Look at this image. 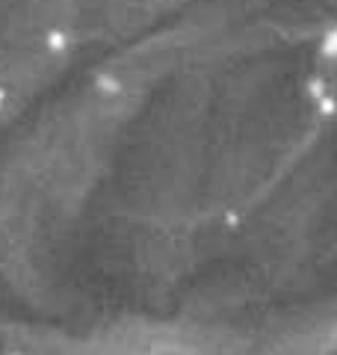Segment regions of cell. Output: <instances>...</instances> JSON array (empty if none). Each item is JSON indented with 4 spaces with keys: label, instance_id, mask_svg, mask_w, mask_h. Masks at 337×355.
Wrapping results in <instances>:
<instances>
[{
    "label": "cell",
    "instance_id": "1",
    "mask_svg": "<svg viewBox=\"0 0 337 355\" xmlns=\"http://www.w3.org/2000/svg\"><path fill=\"white\" fill-rule=\"evenodd\" d=\"M322 51L329 53V57H337V27H331V30L322 36Z\"/></svg>",
    "mask_w": 337,
    "mask_h": 355
}]
</instances>
